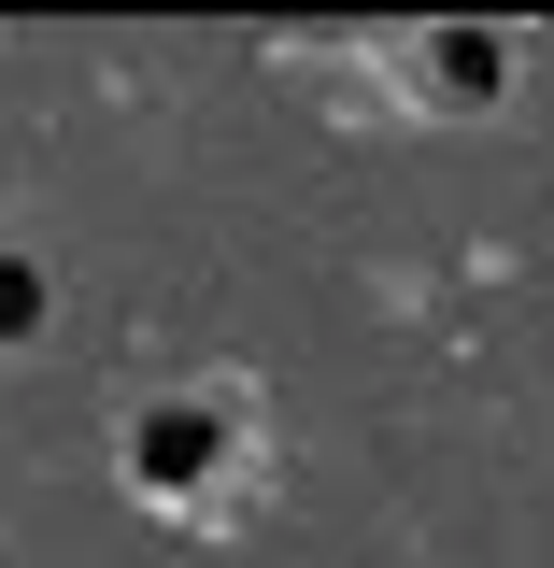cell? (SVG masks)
Returning a JSON list of instances; mask_svg holds the SVG:
<instances>
[{"label": "cell", "mask_w": 554, "mask_h": 568, "mask_svg": "<svg viewBox=\"0 0 554 568\" xmlns=\"http://www.w3.org/2000/svg\"><path fill=\"white\" fill-rule=\"evenodd\" d=\"M14 327H29V271H0V342H14Z\"/></svg>", "instance_id": "obj_1"}]
</instances>
